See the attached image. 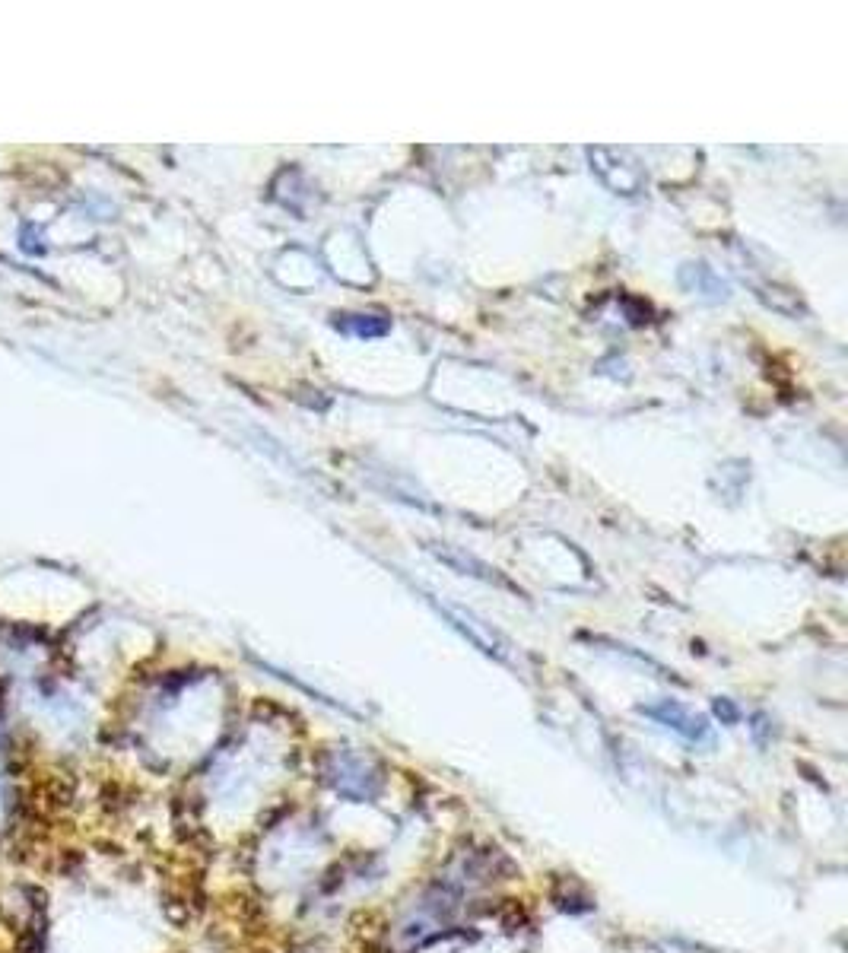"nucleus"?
Returning <instances> with one entry per match:
<instances>
[{"mask_svg":"<svg viewBox=\"0 0 848 953\" xmlns=\"http://www.w3.org/2000/svg\"><path fill=\"white\" fill-rule=\"evenodd\" d=\"M715 712H718V718H725V722H737V709L728 703V699H718V703H715Z\"/></svg>","mask_w":848,"mask_h":953,"instance_id":"6","label":"nucleus"},{"mask_svg":"<svg viewBox=\"0 0 848 953\" xmlns=\"http://www.w3.org/2000/svg\"><path fill=\"white\" fill-rule=\"evenodd\" d=\"M324 782L334 785V791L356 801H369L382 788V776H372L369 766L359 757H337L328 769H324Z\"/></svg>","mask_w":848,"mask_h":953,"instance_id":"1","label":"nucleus"},{"mask_svg":"<svg viewBox=\"0 0 848 953\" xmlns=\"http://www.w3.org/2000/svg\"><path fill=\"white\" fill-rule=\"evenodd\" d=\"M445 614L455 620V626L461 629L464 636H471V642L474 645H480V649L486 652V655H496V658H505V642L493 633L490 626L486 623H480L477 617H471V614H464V610H455V607H445Z\"/></svg>","mask_w":848,"mask_h":953,"instance_id":"3","label":"nucleus"},{"mask_svg":"<svg viewBox=\"0 0 848 953\" xmlns=\"http://www.w3.org/2000/svg\"><path fill=\"white\" fill-rule=\"evenodd\" d=\"M642 712H645L648 718H655V722H661L664 728H671V731L683 734L687 741H706V737H709L706 718L690 715L683 706L671 703V699H664V703H658V706H645Z\"/></svg>","mask_w":848,"mask_h":953,"instance_id":"2","label":"nucleus"},{"mask_svg":"<svg viewBox=\"0 0 848 953\" xmlns=\"http://www.w3.org/2000/svg\"><path fill=\"white\" fill-rule=\"evenodd\" d=\"M550 899H553L556 909H563L569 915H582V912L594 909V899L588 896V890L575 877H559L550 890Z\"/></svg>","mask_w":848,"mask_h":953,"instance_id":"4","label":"nucleus"},{"mask_svg":"<svg viewBox=\"0 0 848 953\" xmlns=\"http://www.w3.org/2000/svg\"><path fill=\"white\" fill-rule=\"evenodd\" d=\"M334 325L347 334H356V337H382L388 331L385 318H369V315H347V318H337Z\"/></svg>","mask_w":848,"mask_h":953,"instance_id":"5","label":"nucleus"}]
</instances>
